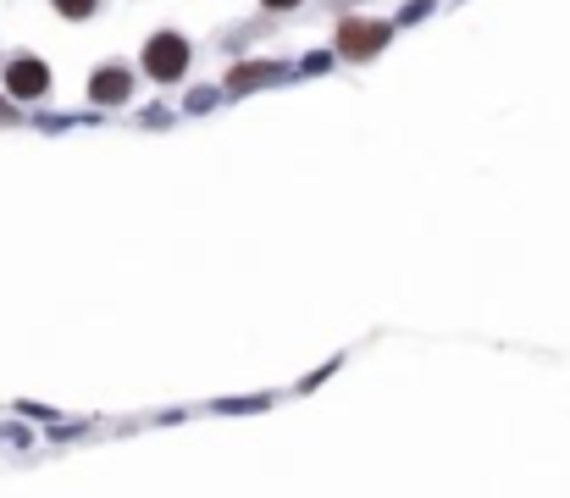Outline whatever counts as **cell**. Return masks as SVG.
I'll return each mask as SVG.
<instances>
[{
    "label": "cell",
    "instance_id": "obj_6",
    "mask_svg": "<svg viewBox=\"0 0 570 498\" xmlns=\"http://www.w3.org/2000/svg\"><path fill=\"white\" fill-rule=\"evenodd\" d=\"M50 6H56L61 17H72V23H78V17H89L100 6V0H50Z\"/></svg>",
    "mask_w": 570,
    "mask_h": 498
},
{
    "label": "cell",
    "instance_id": "obj_4",
    "mask_svg": "<svg viewBox=\"0 0 570 498\" xmlns=\"http://www.w3.org/2000/svg\"><path fill=\"white\" fill-rule=\"evenodd\" d=\"M128 95H133V72L128 67H117V61L95 67V78H89V100H95V106H122Z\"/></svg>",
    "mask_w": 570,
    "mask_h": 498
},
{
    "label": "cell",
    "instance_id": "obj_7",
    "mask_svg": "<svg viewBox=\"0 0 570 498\" xmlns=\"http://www.w3.org/2000/svg\"><path fill=\"white\" fill-rule=\"evenodd\" d=\"M261 6H266V12H294L299 0H261Z\"/></svg>",
    "mask_w": 570,
    "mask_h": 498
},
{
    "label": "cell",
    "instance_id": "obj_3",
    "mask_svg": "<svg viewBox=\"0 0 570 498\" xmlns=\"http://www.w3.org/2000/svg\"><path fill=\"white\" fill-rule=\"evenodd\" d=\"M388 34H393V28L377 23V17H349V23L338 28V56L366 61V56H377V50L388 45Z\"/></svg>",
    "mask_w": 570,
    "mask_h": 498
},
{
    "label": "cell",
    "instance_id": "obj_8",
    "mask_svg": "<svg viewBox=\"0 0 570 498\" xmlns=\"http://www.w3.org/2000/svg\"><path fill=\"white\" fill-rule=\"evenodd\" d=\"M0 67H6V61H0Z\"/></svg>",
    "mask_w": 570,
    "mask_h": 498
},
{
    "label": "cell",
    "instance_id": "obj_1",
    "mask_svg": "<svg viewBox=\"0 0 570 498\" xmlns=\"http://www.w3.org/2000/svg\"><path fill=\"white\" fill-rule=\"evenodd\" d=\"M144 72L161 83H178L183 72H189V39L183 34H155L150 45H144Z\"/></svg>",
    "mask_w": 570,
    "mask_h": 498
},
{
    "label": "cell",
    "instance_id": "obj_2",
    "mask_svg": "<svg viewBox=\"0 0 570 498\" xmlns=\"http://www.w3.org/2000/svg\"><path fill=\"white\" fill-rule=\"evenodd\" d=\"M0 83H6V95H12V100H45L50 67L39 56H12L6 67H0Z\"/></svg>",
    "mask_w": 570,
    "mask_h": 498
},
{
    "label": "cell",
    "instance_id": "obj_5",
    "mask_svg": "<svg viewBox=\"0 0 570 498\" xmlns=\"http://www.w3.org/2000/svg\"><path fill=\"white\" fill-rule=\"evenodd\" d=\"M277 67H266V61H238L233 78H227V89H250V83H266Z\"/></svg>",
    "mask_w": 570,
    "mask_h": 498
}]
</instances>
